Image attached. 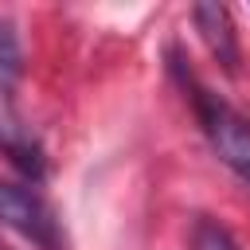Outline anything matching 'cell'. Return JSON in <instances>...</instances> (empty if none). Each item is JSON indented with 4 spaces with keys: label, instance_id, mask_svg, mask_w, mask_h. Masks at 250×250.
I'll return each mask as SVG.
<instances>
[{
    "label": "cell",
    "instance_id": "4",
    "mask_svg": "<svg viewBox=\"0 0 250 250\" xmlns=\"http://www.w3.org/2000/svg\"><path fill=\"white\" fill-rule=\"evenodd\" d=\"M0 152L12 160L16 172L27 176V184L47 180V152H43V145H39L27 129H20V125H0Z\"/></svg>",
    "mask_w": 250,
    "mask_h": 250
},
{
    "label": "cell",
    "instance_id": "6",
    "mask_svg": "<svg viewBox=\"0 0 250 250\" xmlns=\"http://www.w3.org/2000/svg\"><path fill=\"white\" fill-rule=\"evenodd\" d=\"M191 250H242V246L234 242V234H230L223 223L199 219V223L191 227Z\"/></svg>",
    "mask_w": 250,
    "mask_h": 250
},
{
    "label": "cell",
    "instance_id": "5",
    "mask_svg": "<svg viewBox=\"0 0 250 250\" xmlns=\"http://www.w3.org/2000/svg\"><path fill=\"white\" fill-rule=\"evenodd\" d=\"M23 78V47L12 27V20L0 16V98H8Z\"/></svg>",
    "mask_w": 250,
    "mask_h": 250
},
{
    "label": "cell",
    "instance_id": "1",
    "mask_svg": "<svg viewBox=\"0 0 250 250\" xmlns=\"http://www.w3.org/2000/svg\"><path fill=\"white\" fill-rule=\"evenodd\" d=\"M168 70H172L176 86L184 90V98H188V105H191V113H195V121H199L211 152L242 184H250V117H242L223 94H215L211 86H203L199 74L188 66V59L176 47L168 51Z\"/></svg>",
    "mask_w": 250,
    "mask_h": 250
},
{
    "label": "cell",
    "instance_id": "3",
    "mask_svg": "<svg viewBox=\"0 0 250 250\" xmlns=\"http://www.w3.org/2000/svg\"><path fill=\"white\" fill-rule=\"evenodd\" d=\"M191 23L199 31V39L207 43V51L215 55V62L227 70V74H238V35H234V23H230V8L223 4H195L191 8Z\"/></svg>",
    "mask_w": 250,
    "mask_h": 250
},
{
    "label": "cell",
    "instance_id": "2",
    "mask_svg": "<svg viewBox=\"0 0 250 250\" xmlns=\"http://www.w3.org/2000/svg\"><path fill=\"white\" fill-rule=\"evenodd\" d=\"M0 227L27 238L35 250H70L66 227L55 207L23 180H0Z\"/></svg>",
    "mask_w": 250,
    "mask_h": 250
},
{
    "label": "cell",
    "instance_id": "7",
    "mask_svg": "<svg viewBox=\"0 0 250 250\" xmlns=\"http://www.w3.org/2000/svg\"><path fill=\"white\" fill-rule=\"evenodd\" d=\"M0 250H8V246H4V242H0Z\"/></svg>",
    "mask_w": 250,
    "mask_h": 250
}]
</instances>
